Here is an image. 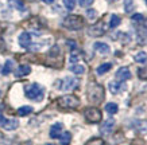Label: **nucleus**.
Listing matches in <instances>:
<instances>
[{
	"label": "nucleus",
	"instance_id": "f257e3e1",
	"mask_svg": "<svg viewBox=\"0 0 147 145\" xmlns=\"http://www.w3.org/2000/svg\"><path fill=\"white\" fill-rule=\"evenodd\" d=\"M86 97H88V101L90 104H100L102 102L104 97H105V93H104V88L102 85L96 84V82H92L88 86V90H86Z\"/></svg>",
	"mask_w": 147,
	"mask_h": 145
},
{
	"label": "nucleus",
	"instance_id": "f03ea898",
	"mask_svg": "<svg viewBox=\"0 0 147 145\" xmlns=\"http://www.w3.org/2000/svg\"><path fill=\"white\" fill-rule=\"evenodd\" d=\"M24 94L31 101H42L45 97V89L38 84H30L24 88Z\"/></svg>",
	"mask_w": 147,
	"mask_h": 145
},
{
	"label": "nucleus",
	"instance_id": "7ed1b4c3",
	"mask_svg": "<svg viewBox=\"0 0 147 145\" xmlns=\"http://www.w3.org/2000/svg\"><path fill=\"white\" fill-rule=\"evenodd\" d=\"M57 104L61 109H77L80 106V100L73 94H66V96L59 97L57 100Z\"/></svg>",
	"mask_w": 147,
	"mask_h": 145
},
{
	"label": "nucleus",
	"instance_id": "20e7f679",
	"mask_svg": "<svg viewBox=\"0 0 147 145\" xmlns=\"http://www.w3.org/2000/svg\"><path fill=\"white\" fill-rule=\"evenodd\" d=\"M62 24L67 30L77 31V30H81V28H82V26H84V19L81 18L80 15H69V16H66V18L63 19Z\"/></svg>",
	"mask_w": 147,
	"mask_h": 145
},
{
	"label": "nucleus",
	"instance_id": "39448f33",
	"mask_svg": "<svg viewBox=\"0 0 147 145\" xmlns=\"http://www.w3.org/2000/svg\"><path fill=\"white\" fill-rule=\"evenodd\" d=\"M84 116L86 121L90 124H97L101 121V112L97 108H88L84 112Z\"/></svg>",
	"mask_w": 147,
	"mask_h": 145
},
{
	"label": "nucleus",
	"instance_id": "423d86ee",
	"mask_svg": "<svg viewBox=\"0 0 147 145\" xmlns=\"http://www.w3.org/2000/svg\"><path fill=\"white\" fill-rule=\"evenodd\" d=\"M0 126L5 130H15L19 126V121L15 118H5L4 116L0 114Z\"/></svg>",
	"mask_w": 147,
	"mask_h": 145
},
{
	"label": "nucleus",
	"instance_id": "0eeeda50",
	"mask_svg": "<svg viewBox=\"0 0 147 145\" xmlns=\"http://www.w3.org/2000/svg\"><path fill=\"white\" fill-rule=\"evenodd\" d=\"M88 34L90 36H101L105 34V24L104 22H98L96 24L89 27V30H88Z\"/></svg>",
	"mask_w": 147,
	"mask_h": 145
},
{
	"label": "nucleus",
	"instance_id": "6e6552de",
	"mask_svg": "<svg viewBox=\"0 0 147 145\" xmlns=\"http://www.w3.org/2000/svg\"><path fill=\"white\" fill-rule=\"evenodd\" d=\"M63 81L65 82L61 81V85H59V88L62 89L63 92H70V90H73L77 86V79L71 78V77H66Z\"/></svg>",
	"mask_w": 147,
	"mask_h": 145
},
{
	"label": "nucleus",
	"instance_id": "1a4fd4ad",
	"mask_svg": "<svg viewBox=\"0 0 147 145\" xmlns=\"http://www.w3.org/2000/svg\"><path fill=\"white\" fill-rule=\"evenodd\" d=\"M115 77H116V79H117V81L124 82V81H127V79L131 78V71H129L128 67H120L119 70L116 71Z\"/></svg>",
	"mask_w": 147,
	"mask_h": 145
},
{
	"label": "nucleus",
	"instance_id": "9d476101",
	"mask_svg": "<svg viewBox=\"0 0 147 145\" xmlns=\"http://www.w3.org/2000/svg\"><path fill=\"white\" fill-rule=\"evenodd\" d=\"M32 43V39H31V35L28 32H22L19 35V44L22 46L23 48H28L31 46Z\"/></svg>",
	"mask_w": 147,
	"mask_h": 145
},
{
	"label": "nucleus",
	"instance_id": "9b49d317",
	"mask_svg": "<svg viewBox=\"0 0 147 145\" xmlns=\"http://www.w3.org/2000/svg\"><path fill=\"white\" fill-rule=\"evenodd\" d=\"M93 48L98 54H101V55H107V54H109V51H111L109 46H108L107 43H102V42H96V43L93 44Z\"/></svg>",
	"mask_w": 147,
	"mask_h": 145
},
{
	"label": "nucleus",
	"instance_id": "f8f14e48",
	"mask_svg": "<svg viewBox=\"0 0 147 145\" xmlns=\"http://www.w3.org/2000/svg\"><path fill=\"white\" fill-rule=\"evenodd\" d=\"M113 126H115V120H107L105 122L101 125V128H100V130H101L102 134H109V133L113 130Z\"/></svg>",
	"mask_w": 147,
	"mask_h": 145
},
{
	"label": "nucleus",
	"instance_id": "ddd939ff",
	"mask_svg": "<svg viewBox=\"0 0 147 145\" xmlns=\"http://www.w3.org/2000/svg\"><path fill=\"white\" fill-rule=\"evenodd\" d=\"M62 129H63V125L61 122L54 124L53 126L50 128V137L51 138H58L61 136V133H62Z\"/></svg>",
	"mask_w": 147,
	"mask_h": 145
},
{
	"label": "nucleus",
	"instance_id": "4468645a",
	"mask_svg": "<svg viewBox=\"0 0 147 145\" xmlns=\"http://www.w3.org/2000/svg\"><path fill=\"white\" fill-rule=\"evenodd\" d=\"M108 88H109V92L112 94H119V93L124 89V85L121 84V82H116V81H111L109 84H108Z\"/></svg>",
	"mask_w": 147,
	"mask_h": 145
},
{
	"label": "nucleus",
	"instance_id": "2eb2a0df",
	"mask_svg": "<svg viewBox=\"0 0 147 145\" xmlns=\"http://www.w3.org/2000/svg\"><path fill=\"white\" fill-rule=\"evenodd\" d=\"M30 73H31V67L28 66V65H20V66L16 69V71H15V75H16L18 78H20V77L28 75Z\"/></svg>",
	"mask_w": 147,
	"mask_h": 145
},
{
	"label": "nucleus",
	"instance_id": "dca6fc26",
	"mask_svg": "<svg viewBox=\"0 0 147 145\" xmlns=\"http://www.w3.org/2000/svg\"><path fill=\"white\" fill-rule=\"evenodd\" d=\"M58 138H59L61 145H69L71 141V134H70V132H63V133H61V136L58 137Z\"/></svg>",
	"mask_w": 147,
	"mask_h": 145
},
{
	"label": "nucleus",
	"instance_id": "f3484780",
	"mask_svg": "<svg viewBox=\"0 0 147 145\" xmlns=\"http://www.w3.org/2000/svg\"><path fill=\"white\" fill-rule=\"evenodd\" d=\"M12 70H13V61H11V59L5 61L4 66H3V69H1V74H3V75H8Z\"/></svg>",
	"mask_w": 147,
	"mask_h": 145
},
{
	"label": "nucleus",
	"instance_id": "a211bd4d",
	"mask_svg": "<svg viewBox=\"0 0 147 145\" xmlns=\"http://www.w3.org/2000/svg\"><path fill=\"white\" fill-rule=\"evenodd\" d=\"M111 69H112V63H102V65H100V66L97 67L96 73H97L98 75H102V74H105V73H108Z\"/></svg>",
	"mask_w": 147,
	"mask_h": 145
},
{
	"label": "nucleus",
	"instance_id": "6ab92c4d",
	"mask_svg": "<svg viewBox=\"0 0 147 145\" xmlns=\"http://www.w3.org/2000/svg\"><path fill=\"white\" fill-rule=\"evenodd\" d=\"M105 110H107L109 114H116L117 110H119V106H117V104H115V102H109V104L105 105Z\"/></svg>",
	"mask_w": 147,
	"mask_h": 145
},
{
	"label": "nucleus",
	"instance_id": "aec40b11",
	"mask_svg": "<svg viewBox=\"0 0 147 145\" xmlns=\"http://www.w3.org/2000/svg\"><path fill=\"white\" fill-rule=\"evenodd\" d=\"M70 71L71 73H74V74H78V75H81V74H84L85 73V66H82V65H73V66H70Z\"/></svg>",
	"mask_w": 147,
	"mask_h": 145
},
{
	"label": "nucleus",
	"instance_id": "412c9836",
	"mask_svg": "<svg viewBox=\"0 0 147 145\" xmlns=\"http://www.w3.org/2000/svg\"><path fill=\"white\" fill-rule=\"evenodd\" d=\"M32 110H34V109H32L31 106H22V108H19V109H18V114H19V116L31 114Z\"/></svg>",
	"mask_w": 147,
	"mask_h": 145
},
{
	"label": "nucleus",
	"instance_id": "4be33fe9",
	"mask_svg": "<svg viewBox=\"0 0 147 145\" xmlns=\"http://www.w3.org/2000/svg\"><path fill=\"white\" fill-rule=\"evenodd\" d=\"M135 62H138V63H144V62L147 61V54L144 53V51H140V53H138L136 55H135Z\"/></svg>",
	"mask_w": 147,
	"mask_h": 145
},
{
	"label": "nucleus",
	"instance_id": "5701e85b",
	"mask_svg": "<svg viewBox=\"0 0 147 145\" xmlns=\"http://www.w3.org/2000/svg\"><path fill=\"white\" fill-rule=\"evenodd\" d=\"M9 5H12L13 8L19 9V11H23V9H24V4H23L20 0H9Z\"/></svg>",
	"mask_w": 147,
	"mask_h": 145
},
{
	"label": "nucleus",
	"instance_id": "b1692460",
	"mask_svg": "<svg viewBox=\"0 0 147 145\" xmlns=\"http://www.w3.org/2000/svg\"><path fill=\"white\" fill-rule=\"evenodd\" d=\"M120 18H119V16H117V15H112L111 16V22H109V27H111V28H116V27L119 26V24H120Z\"/></svg>",
	"mask_w": 147,
	"mask_h": 145
},
{
	"label": "nucleus",
	"instance_id": "393cba45",
	"mask_svg": "<svg viewBox=\"0 0 147 145\" xmlns=\"http://www.w3.org/2000/svg\"><path fill=\"white\" fill-rule=\"evenodd\" d=\"M63 5H65L66 9L73 11V9L76 8V0H63Z\"/></svg>",
	"mask_w": 147,
	"mask_h": 145
},
{
	"label": "nucleus",
	"instance_id": "a878e982",
	"mask_svg": "<svg viewBox=\"0 0 147 145\" xmlns=\"http://www.w3.org/2000/svg\"><path fill=\"white\" fill-rule=\"evenodd\" d=\"M85 145H105V144H104V141H102L101 138L94 137V138H90L89 141H86V144Z\"/></svg>",
	"mask_w": 147,
	"mask_h": 145
},
{
	"label": "nucleus",
	"instance_id": "bb28decb",
	"mask_svg": "<svg viewBox=\"0 0 147 145\" xmlns=\"http://www.w3.org/2000/svg\"><path fill=\"white\" fill-rule=\"evenodd\" d=\"M138 77L143 81H147V67H140L138 70Z\"/></svg>",
	"mask_w": 147,
	"mask_h": 145
},
{
	"label": "nucleus",
	"instance_id": "cd10ccee",
	"mask_svg": "<svg viewBox=\"0 0 147 145\" xmlns=\"http://www.w3.org/2000/svg\"><path fill=\"white\" fill-rule=\"evenodd\" d=\"M134 9V3L132 0H124V11L125 12H131Z\"/></svg>",
	"mask_w": 147,
	"mask_h": 145
},
{
	"label": "nucleus",
	"instance_id": "c85d7f7f",
	"mask_svg": "<svg viewBox=\"0 0 147 145\" xmlns=\"http://www.w3.org/2000/svg\"><path fill=\"white\" fill-rule=\"evenodd\" d=\"M86 16H88L89 20H94V19L97 18V12H96L94 9H88V11H86Z\"/></svg>",
	"mask_w": 147,
	"mask_h": 145
},
{
	"label": "nucleus",
	"instance_id": "c756f323",
	"mask_svg": "<svg viewBox=\"0 0 147 145\" xmlns=\"http://www.w3.org/2000/svg\"><path fill=\"white\" fill-rule=\"evenodd\" d=\"M140 125H136V128H138L140 132H147V121H138Z\"/></svg>",
	"mask_w": 147,
	"mask_h": 145
},
{
	"label": "nucleus",
	"instance_id": "7c9ffc66",
	"mask_svg": "<svg viewBox=\"0 0 147 145\" xmlns=\"http://www.w3.org/2000/svg\"><path fill=\"white\" fill-rule=\"evenodd\" d=\"M78 4L81 7H89L93 4V0H78Z\"/></svg>",
	"mask_w": 147,
	"mask_h": 145
},
{
	"label": "nucleus",
	"instance_id": "2f4dec72",
	"mask_svg": "<svg viewBox=\"0 0 147 145\" xmlns=\"http://www.w3.org/2000/svg\"><path fill=\"white\" fill-rule=\"evenodd\" d=\"M132 20H134V22H142L143 15L142 13H135V15H132Z\"/></svg>",
	"mask_w": 147,
	"mask_h": 145
},
{
	"label": "nucleus",
	"instance_id": "473e14b6",
	"mask_svg": "<svg viewBox=\"0 0 147 145\" xmlns=\"http://www.w3.org/2000/svg\"><path fill=\"white\" fill-rule=\"evenodd\" d=\"M58 54H59V47H58V46H54V47L51 48V51H50V55L54 57V55H58Z\"/></svg>",
	"mask_w": 147,
	"mask_h": 145
},
{
	"label": "nucleus",
	"instance_id": "72a5a7b5",
	"mask_svg": "<svg viewBox=\"0 0 147 145\" xmlns=\"http://www.w3.org/2000/svg\"><path fill=\"white\" fill-rule=\"evenodd\" d=\"M42 1H43V3H46V4H53L55 0H42Z\"/></svg>",
	"mask_w": 147,
	"mask_h": 145
},
{
	"label": "nucleus",
	"instance_id": "f704fd0d",
	"mask_svg": "<svg viewBox=\"0 0 147 145\" xmlns=\"http://www.w3.org/2000/svg\"><path fill=\"white\" fill-rule=\"evenodd\" d=\"M45 145H54V144H45Z\"/></svg>",
	"mask_w": 147,
	"mask_h": 145
},
{
	"label": "nucleus",
	"instance_id": "c9c22d12",
	"mask_svg": "<svg viewBox=\"0 0 147 145\" xmlns=\"http://www.w3.org/2000/svg\"><path fill=\"white\" fill-rule=\"evenodd\" d=\"M0 96H1V92H0Z\"/></svg>",
	"mask_w": 147,
	"mask_h": 145
},
{
	"label": "nucleus",
	"instance_id": "e433bc0d",
	"mask_svg": "<svg viewBox=\"0 0 147 145\" xmlns=\"http://www.w3.org/2000/svg\"><path fill=\"white\" fill-rule=\"evenodd\" d=\"M144 1H146V3H147V0H144Z\"/></svg>",
	"mask_w": 147,
	"mask_h": 145
}]
</instances>
